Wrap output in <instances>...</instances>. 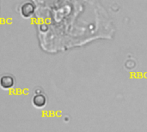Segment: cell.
<instances>
[{"instance_id": "cell-2", "label": "cell", "mask_w": 147, "mask_h": 132, "mask_svg": "<svg viewBox=\"0 0 147 132\" xmlns=\"http://www.w3.org/2000/svg\"><path fill=\"white\" fill-rule=\"evenodd\" d=\"M16 81L12 76L4 75L0 78V87L3 89H9L15 86Z\"/></svg>"}, {"instance_id": "cell-3", "label": "cell", "mask_w": 147, "mask_h": 132, "mask_svg": "<svg viewBox=\"0 0 147 132\" xmlns=\"http://www.w3.org/2000/svg\"><path fill=\"white\" fill-rule=\"evenodd\" d=\"M33 104L34 107H36L38 108L44 107L47 104V99H46L45 95H43L42 94H37L33 98Z\"/></svg>"}, {"instance_id": "cell-1", "label": "cell", "mask_w": 147, "mask_h": 132, "mask_svg": "<svg viewBox=\"0 0 147 132\" xmlns=\"http://www.w3.org/2000/svg\"><path fill=\"white\" fill-rule=\"evenodd\" d=\"M20 11H21V14L23 17L28 18V17L32 16L34 12V5L32 2H29V1L25 2L21 6Z\"/></svg>"}]
</instances>
